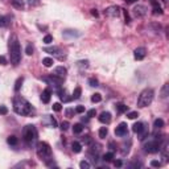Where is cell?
Here are the masks:
<instances>
[{
    "instance_id": "6da1fadb",
    "label": "cell",
    "mask_w": 169,
    "mask_h": 169,
    "mask_svg": "<svg viewBox=\"0 0 169 169\" xmlns=\"http://www.w3.org/2000/svg\"><path fill=\"white\" fill-rule=\"evenodd\" d=\"M13 110H15L16 114L23 115V116L31 115L32 111H33L31 103H29L27 99H24L23 96H20V95H16L15 98H13Z\"/></svg>"
},
{
    "instance_id": "7a4b0ae2",
    "label": "cell",
    "mask_w": 169,
    "mask_h": 169,
    "mask_svg": "<svg viewBox=\"0 0 169 169\" xmlns=\"http://www.w3.org/2000/svg\"><path fill=\"white\" fill-rule=\"evenodd\" d=\"M9 57H11V62L13 65H19L21 61V48H20V42L15 35L11 36V39H9Z\"/></svg>"
},
{
    "instance_id": "3957f363",
    "label": "cell",
    "mask_w": 169,
    "mask_h": 169,
    "mask_svg": "<svg viewBox=\"0 0 169 169\" xmlns=\"http://www.w3.org/2000/svg\"><path fill=\"white\" fill-rule=\"evenodd\" d=\"M36 152H37V156H39L41 160L44 161H49L50 159H52V148L48 143L45 141H40L36 147Z\"/></svg>"
},
{
    "instance_id": "277c9868",
    "label": "cell",
    "mask_w": 169,
    "mask_h": 169,
    "mask_svg": "<svg viewBox=\"0 0 169 169\" xmlns=\"http://www.w3.org/2000/svg\"><path fill=\"white\" fill-rule=\"evenodd\" d=\"M153 95H155V92L152 88H144L138 98V106L141 108L149 106L152 103V100H153Z\"/></svg>"
},
{
    "instance_id": "5b68a950",
    "label": "cell",
    "mask_w": 169,
    "mask_h": 169,
    "mask_svg": "<svg viewBox=\"0 0 169 169\" xmlns=\"http://www.w3.org/2000/svg\"><path fill=\"white\" fill-rule=\"evenodd\" d=\"M37 136H39V132H37V130H36L35 126L28 124V126L24 127L23 138H24V140H25L28 144H31V143L36 141V140H37Z\"/></svg>"
},
{
    "instance_id": "8992f818",
    "label": "cell",
    "mask_w": 169,
    "mask_h": 169,
    "mask_svg": "<svg viewBox=\"0 0 169 169\" xmlns=\"http://www.w3.org/2000/svg\"><path fill=\"white\" fill-rule=\"evenodd\" d=\"M160 147H161V143L157 139H153V140H149L144 144V151L147 153H157L160 151Z\"/></svg>"
},
{
    "instance_id": "52a82bcc",
    "label": "cell",
    "mask_w": 169,
    "mask_h": 169,
    "mask_svg": "<svg viewBox=\"0 0 169 169\" xmlns=\"http://www.w3.org/2000/svg\"><path fill=\"white\" fill-rule=\"evenodd\" d=\"M42 79H44L46 83L53 84V86H57V87H60V86L64 83V79L60 78V77H57V75H54V74H50V75H48V77H44Z\"/></svg>"
},
{
    "instance_id": "ba28073f",
    "label": "cell",
    "mask_w": 169,
    "mask_h": 169,
    "mask_svg": "<svg viewBox=\"0 0 169 169\" xmlns=\"http://www.w3.org/2000/svg\"><path fill=\"white\" fill-rule=\"evenodd\" d=\"M120 7L118 5H111V7H108L104 9V15L108 16V17H118L120 15Z\"/></svg>"
},
{
    "instance_id": "9c48e42d",
    "label": "cell",
    "mask_w": 169,
    "mask_h": 169,
    "mask_svg": "<svg viewBox=\"0 0 169 169\" xmlns=\"http://www.w3.org/2000/svg\"><path fill=\"white\" fill-rule=\"evenodd\" d=\"M147 7L145 5H143V4H138L136 7L132 9V13H134L135 17H143V16L147 15Z\"/></svg>"
},
{
    "instance_id": "30bf717a",
    "label": "cell",
    "mask_w": 169,
    "mask_h": 169,
    "mask_svg": "<svg viewBox=\"0 0 169 169\" xmlns=\"http://www.w3.org/2000/svg\"><path fill=\"white\" fill-rule=\"evenodd\" d=\"M127 124L126 123H120L119 126L116 127L115 130V135L116 136H127L128 135V128H127Z\"/></svg>"
},
{
    "instance_id": "8fae6325",
    "label": "cell",
    "mask_w": 169,
    "mask_h": 169,
    "mask_svg": "<svg viewBox=\"0 0 169 169\" xmlns=\"http://www.w3.org/2000/svg\"><path fill=\"white\" fill-rule=\"evenodd\" d=\"M145 54H147V49H145V48H138V49L134 52L135 60H138V61H141V60H144Z\"/></svg>"
},
{
    "instance_id": "7c38bea8",
    "label": "cell",
    "mask_w": 169,
    "mask_h": 169,
    "mask_svg": "<svg viewBox=\"0 0 169 169\" xmlns=\"http://www.w3.org/2000/svg\"><path fill=\"white\" fill-rule=\"evenodd\" d=\"M52 74H54V75H57V77L62 78V79H65L66 74H67V70H66V67H64V66H57Z\"/></svg>"
},
{
    "instance_id": "4fadbf2b",
    "label": "cell",
    "mask_w": 169,
    "mask_h": 169,
    "mask_svg": "<svg viewBox=\"0 0 169 169\" xmlns=\"http://www.w3.org/2000/svg\"><path fill=\"white\" fill-rule=\"evenodd\" d=\"M99 122L100 123H103V124H108L110 122H111V114L108 111H104L102 112L99 115Z\"/></svg>"
},
{
    "instance_id": "5bb4252c",
    "label": "cell",
    "mask_w": 169,
    "mask_h": 169,
    "mask_svg": "<svg viewBox=\"0 0 169 169\" xmlns=\"http://www.w3.org/2000/svg\"><path fill=\"white\" fill-rule=\"evenodd\" d=\"M50 96H52V90L50 88H45L41 94V100L42 103H49L50 102Z\"/></svg>"
},
{
    "instance_id": "9a60e30c",
    "label": "cell",
    "mask_w": 169,
    "mask_h": 169,
    "mask_svg": "<svg viewBox=\"0 0 169 169\" xmlns=\"http://www.w3.org/2000/svg\"><path fill=\"white\" fill-rule=\"evenodd\" d=\"M132 131H134L135 134H141V132H144V131H147L145 130V127H144V124L143 123H140V122H138V123H135L134 126H132Z\"/></svg>"
},
{
    "instance_id": "2e32d148",
    "label": "cell",
    "mask_w": 169,
    "mask_h": 169,
    "mask_svg": "<svg viewBox=\"0 0 169 169\" xmlns=\"http://www.w3.org/2000/svg\"><path fill=\"white\" fill-rule=\"evenodd\" d=\"M64 37H66V39H74V37H78L79 36V33H78L77 31H73V29H66V31H64Z\"/></svg>"
},
{
    "instance_id": "e0dca14e",
    "label": "cell",
    "mask_w": 169,
    "mask_h": 169,
    "mask_svg": "<svg viewBox=\"0 0 169 169\" xmlns=\"http://www.w3.org/2000/svg\"><path fill=\"white\" fill-rule=\"evenodd\" d=\"M44 50H45L46 53L56 54V56H58V54L61 53V50H60V48H58V46H46V48H44Z\"/></svg>"
},
{
    "instance_id": "ac0fdd59",
    "label": "cell",
    "mask_w": 169,
    "mask_h": 169,
    "mask_svg": "<svg viewBox=\"0 0 169 169\" xmlns=\"http://www.w3.org/2000/svg\"><path fill=\"white\" fill-rule=\"evenodd\" d=\"M152 7H153V13L155 15H162V8L159 5L156 0H152Z\"/></svg>"
},
{
    "instance_id": "d6986e66",
    "label": "cell",
    "mask_w": 169,
    "mask_h": 169,
    "mask_svg": "<svg viewBox=\"0 0 169 169\" xmlns=\"http://www.w3.org/2000/svg\"><path fill=\"white\" fill-rule=\"evenodd\" d=\"M11 23V17L9 16H0V27H7Z\"/></svg>"
},
{
    "instance_id": "ffe728a7",
    "label": "cell",
    "mask_w": 169,
    "mask_h": 169,
    "mask_svg": "<svg viewBox=\"0 0 169 169\" xmlns=\"http://www.w3.org/2000/svg\"><path fill=\"white\" fill-rule=\"evenodd\" d=\"M11 3L13 4V7H16L17 9H23L25 0H11Z\"/></svg>"
},
{
    "instance_id": "44dd1931",
    "label": "cell",
    "mask_w": 169,
    "mask_h": 169,
    "mask_svg": "<svg viewBox=\"0 0 169 169\" xmlns=\"http://www.w3.org/2000/svg\"><path fill=\"white\" fill-rule=\"evenodd\" d=\"M71 149H73V152H75V153H79V152L82 151V145H81V143L74 141L73 144H71Z\"/></svg>"
},
{
    "instance_id": "7402d4cb",
    "label": "cell",
    "mask_w": 169,
    "mask_h": 169,
    "mask_svg": "<svg viewBox=\"0 0 169 169\" xmlns=\"http://www.w3.org/2000/svg\"><path fill=\"white\" fill-rule=\"evenodd\" d=\"M54 61H53V58H50V57H46L42 60V65L45 66V67H50V66H53Z\"/></svg>"
},
{
    "instance_id": "603a6c76",
    "label": "cell",
    "mask_w": 169,
    "mask_h": 169,
    "mask_svg": "<svg viewBox=\"0 0 169 169\" xmlns=\"http://www.w3.org/2000/svg\"><path fill=\"white\" fill-rule=\"evenodd\" d=\"M168 92H169V84L165 83L164 86H162V88H161V98H166V96L169 95Z\"/></svg>"
},
{
    "instance_id": "cb8c5ba5",
    "label": "cell",
    "mask_w": 169,
    "mask_h": 169,
    "mask_svg": "<svg viewBox=\"0 0 169 169\" xmlns=\"http://www.w3.org/2000/svg\"><path fill=\"white\" fill-rule=\"evenodd\" d=\"M7 141H8V144H9V145H17L19 140H17V138H16V136H13V135H12V136H9V138L7 139Z\"/></svg>"
},
{
    "instance_id": "d4e9b609",
    "label": "cell",
    "mask_w": 169,
    "mask_h": 169,
    "mask_svg": "<svg viewBox=\"0 0 169 169\" xmlns=\"http://www.w3.org/2000/svg\"><path fill=\"white\" fill-rule=\"evenodd\" d=\"M81 94H82V88L81 87H75L74 88V92H73V99L81 98Z\"/></svg>"
},
{
    "instance_id": "484cf974",
    "label": "cell",
    "mask_w": 169,
    "mask_h": 169,
    "mask_svg": "<svg viewBox=\"0 0 169 169\" xmlns=\"http://www.w3.org/2000/svg\"><path fill=\"white\" fill-rule=\"evenodd\" d=\"M153 127L156 128V130H159V128H162V127H164V120H162V119H156L153 122Z\"/></svg>"
},
{
    "instance_id": "4316f807",
    "label": "cell",
    "mask_w": 169,
    "mask_h": 169,
    "mask_svg": "<svg viewBox=\"0 0 169 169\" xmlns=\"http://www.w3.org/2000/svg\"><path fill=\"white\" fill-rule=\"evenodd\" d=\"M116 110H118L120 114H123V112H126L127 110H128V107H127L126 104H123V103H118V104H116Z\"/></svg>"
},
{
    "instance_id": "83f0119b",
    "label": "cell",
    "mask_w": 169,
    "mask_h": 169,
    "mask_svg": "<svg viewBox=\"0 0 169 169\" xmlns=\"http://www.w3.org/2000/svg\"><path fill=\"white\" fill-rule=\"evenodd\" d=\"M108 135V130H107V127H102L99 130V138L100 139H104L106 136Z\"/></svg>"
},
{
    "instance_id": "f1b7e54d",
    "label": "cell",
    "mask_w": 169,
    "mask_h": 169,
    "mask_svg": "<svg viewBox=\"0 0 169 169\" xmlns=\"http://www.w3.org/2000/svg\"><path fill=\"white\" fill-rule=\"evenodd\" d=\"M112 159H114V152H107V153L103 156V160H104L106 162L112 161Z\"/></svg>"
},
{
    "instance_id": "f546056e",
    "label": "cell",
    "mask_w": 169,
    "mask_h": 169,
    "mask_svg": "<svg viewBox=\"0 0 169 169\" xmlns=\"http://www.w3.org/2000/svg\"><path fill=\"white\" fill-rule=\"evenodd\" d=\"M82 131H83L82 124H74V127H73V132H74V134H81Z\"/></svg>"
},
{
    "instance_id": "4dcf8cb0",
    "label": "cell",
    "mask_w": 169,
    "mask_h": 169,
    "mask_svg": "<svg viewBox=\"0 0 169 169\" xmlns=\"http://www.w3.org/2000/svg\"><path fill=\"white\" fill-rule=\"evenodd\" d=\"M100 100H102V95L98 94V92L91 96V102H92V103H98V102H100Z\"/></svg>"
},
{
    "instance_id": "1f68e13d",
    "label": "cell",
    "mask_w": 169,
    "mask_h": 169,
    "mask_svg": "<svg viewBox=\"0 0 169 169\" xmlns=\"http://www.w3.org/2000/svg\"><path fill=\"white\" fill-rule=\"evenodd\" d=\"M23 82H24L23 78H19V79L16 81V83H15V91H19L20 87H21V84H23Z\"/></svg>"
},
{
    "instance_id": "d6a6232c",
    "label": "cell",
    "mask_w": 169,
    "mask_h": 169,
    "mask_svg": "<svg viewBox=\"0 0 169 169\" xmlns=\"http://www.w3.org/2000/svg\"><path fill=\"white\" fill-rule=\"evenodd\" d=\"M98 83H99V82H98V79H95V78H90V79H88V84H90L91 87H96Z\"/></svg>"
},
{
    "instance_id": "836d02e7",
    "label": "cell",
    "mask_w": 169,
    "mask_h": 169,
    "mask_svg": "<svg viewBox=\"0 0 169 169\" xmlns=\"http://www.w3.org/2000/svg\"><path fill=\"white\" fill-rule=\"evenodd\" d=\"M127 116H128V119H136V118L139 116V114L136 111H131V112L127 114Z\"/></svg>"
},
{
    "instance_id": "e575fe53",
    "label": "cell",
    "mask_w": 169,
    "mask_h": 169,
    "mask_svg": "<svg viewBox=\"0 0 169 169\" xmlns=\"http://www.w3.org/2000/svg\"><path fill=\"white\" fill-rule=\"evenodd\" d=\"M79 166H81L82 169H88L91 165H90V162H88V161H86V160H84V161H81V162H79Z\"/></svg>"
},
{
    "instance_id": "d590c367",
    "label": "cell",
    "mask_w": 169,
    "mask_h": 169,
    "mask_svg": "<svg viewBox=\"0 0 169 169\" xmlns=\"http://www.w3.org/2000/svg\"><path fill=\"white\" fill-rule=\"evenodd\" d=\"M25 52H27L28 56H32V54H33V46H32L31 44H28V45H27V49H25Z\"/></svg>"
},
{
    "instance_id": "8d00e7d4",
    "label": "cell",
    "mask_w": 169,
    "mask_h": 169,
    "mask_svg": "<svg viewBox=\"0 0 169 169\" xmlns=\"http://www.w3.org/2000/svg\"><path fill=\"white\" fill-rule=\"evenodd\" d=\"M27 3L31 5V7H35V5H39L40 0H27Z\"/></svg>"
},
{
    "instance_id": "74e56055",
    "label": "cell",
    "mask_w": 169,
    "mask_h": 169,
    "mask_svg": "<svg viewBox=\"0 0 169 169\" xmlns=\"http://www.w3.org/2000/svg\"><path fill=\"white\" fill-rule=\"evenodd\" d=\"M52 41H53V37L50 35H46L45 37H44V42H45V44H50Z\"/></svg>"
},
{
    "instance_id": "f35d334b",
    "label": "cell",
    "mask_w": 169,
    "mask_h": 169,
    "mask_svg": "<svg viewBox=\"0 0 169 169\" xmlns=\"http://www.w3.org/2000/svg\"><path fill=\"white\" fill-rule=\"evenodd\" d=\"M70 127V124H69V122H62L61 123V130L62 131H66L67 128Z\"/></svg>"
},
{
    "instance_id": "ab89813d",
    "label": "cell",
    "mask_w": 169,
    "mask_h": 169,
    "mask_svg": "<svg viewBox=\"0 0 169 169\" xmlns=\"http://www.w3.org/2000/svg\"><path fill=\"white\" fill-rule=\"evenodd\" d=\"M160 165H161V162L157 161V160H152L151 161V166H153V168H159Z\"/></svg>"
},
{
    "instance_id": "60d3db41",
    "label": "cell",
    "mask_w": 169,
    "mask_h": 169,
    "mask_svg": "<svg viewBox=\"0 0 169 169\" xmlns=\"http://www.w3.org/2000/svg\"><path fill=\"white\" fill-rule=\"evenodd\" d=\"M61 104H60V103H54L53 104V111H56V112H60V111H61Z\"/></svg>"
},
{
    "instance_id": "b9f144b4",
    "label": "cell",
    "mask_w": 169,
    "mask_h": 169,
    "mask_svg": "<svg viewBox=\"0 0 169 169\" xmlns=\"http://www.w3.org/2000/svg\"><path fill=\"white\" fill-rule=\"evenodd\" d=\"M0 114L1 115H7L8 114V108L5 106H0Z\"/></svg>"
},
{
    "instance_id": "7bdbcfd3",
    "label": "cell",
    "mask_w": 169,
    "mask_h": 169,
    "mask_svg": "<svg viewBox=\"0 0 169 169\" xmlns=\"http://www.w3.org/2000/svg\"><path fill=\"white\" fill-rule=\"evenodd\" d=\"M96 115V111L94 110V108H91V110H88L87 111V116L88 118H92V116H95Z\"/></svg>"
},
{
    "instance_id": "ee69618b",
    "label": "cell",
    "mask_w": 169,
    "mask_h": 169,
    "mask_svg": "<svg viewBox=\"0 0 169 169\" xmlns=\"http://www.w3.org/2000/svg\"><path fill=\"white\" fill-rule=\"evenodd\" d=\"M73 115H74V110H71V108H67V110H66V116H67V118H71Z\"/></svg>"
},
{
    "instance_id": "f6af8a7d",
    "label": "cell",
    "mask_w": 169,
    "mask_h": 169,
    "mask_svg": "<svg viewBox=\"0 0 169 169\" xmlns=\"http://www.w3.org/2000/svg\"><path fill=\"white\" fill-rule=\"evenodd\" d=\"M75 112H78V114H82V112H84V107H83V106H78V107L75 108Z\"/></svg>"
},
{
    "instance_id": "bcb514c9",
    "label": "cell",
    "mask_w": 169,
    "mask_h": 169,
    "mask_svg": "<svg viewBox=\"0 0 169 169\" xmlns=\"http://www.w3.org/2000/svg\"><path fill=\"white\" fill-rule=\"evenodd\" d=\"M114 165H115L116 168H120V166L123 165V161H122V160H116V161L114 162Z\"/></svg>"
},
{
    "instance_id": "7dc6e473",
    "label": "cell",
    "mask_w": 169,
    "mask_h": 169,
    "mask_svg": "<svg viewBox=\"0 0 169 169\" xmlns=\"http://www.w3.org/2000/svg\"><path fill=\"white\" fill-rule=\"evenodd\" d=\"M0 65H7V60L4 56H0Z\"/></svg>"
},
{
    "instance_id": "c3c4849f",
    "label": "cell",
    "mask_w": 169,
    "mask_h": 169,
    "mask_svg": "<svg viewBox=\"0 0 169 169\" xmlns=\"http://www.w3.org/2000/svg\"><path fill=\"white\" fill-rule=\"evenodd\" d=\"M124 13V19H126V24L130 23V16H128V13H127V11H123Z\"/></svg>"
},
{
    "instance_id": "681fc988",
    "label": "cell",
    "mask_w": 169,
    "mask_h": 169,
    "mask_svg": "<svg viewBox=\"0 0 169 169\" xmlns=\"http://www.w3.org/2000/svg\"><path fill=\"white\" fill-rule=\"evenodd\" d=\"M50 123H52V126H53V128H54V127H57V120L54 119L53 116L50 118Z\"/></svg>"
},
{
    "instance_id": "f907efd6",
    "label": "cell",
    "mask_w": 169,
    "mask_h": 169,
    "mask_svg": "<svg viewBox=\"0 0 169 169\" xmlns=\"http://www.w3.org/2000/svg\"><path fill=\"white\" fill-rule=\"evenodd\" d=\"M91 15L95 16V17H98V12H96V9H91Z\"/></svg>"
},
{
    "instance_id": "816d5d0a",
    "label": "cell",
    "mask_w": 169,
    "mask_h": 169,
    "mask_svg": "<svg viewBox=\"0 0 169 169\" xmlns=\"http://www.w3.org/2000/svg\"><path fill=\"white\" fill-rule=\"evenodd\" d=\"M124 1H126L127 4H132V3H135L136 0H124Z\"/></svg>"
},
{
    "instance_id": "f5cc1de1",
    "label": "cell",
    "mask_w": 169,
    "mask_h": 169,
    "mask_svg": "<svg viewBox=\"0 0 169 169\" xmlns=\"http://www.w3.org/2000/svg\"><path fill=\"white\" fill-rule=\"evenodd\" d=\"M161 1H162V3H164V4H166V3H168V0H161Z\"/></svg>"
},
{
    "instance_id": "db71d44e",
    "label": "cell",
    "mask_w": 169,
    "mask_h": 169,
    "mask_svg": "<svg viewBox=\"0 0 169 169\" xmlns=\"http://www.w3.org/2000/svg\"><path fill=\"white\" fill-rule=\"evenodd\" d=\"M151 1H152V0H151Z\"/></svg>"
}]
</instances>
